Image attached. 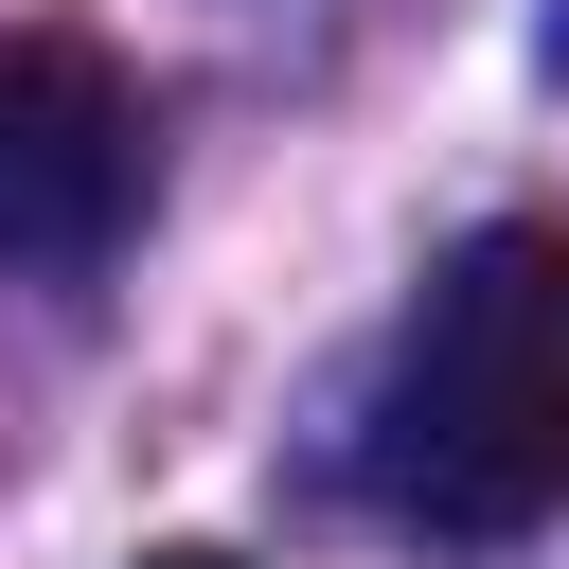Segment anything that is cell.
<instances>
[{
    "label": "cell",
    "mask_w": 569,
    "mask_h": 569,
    "mask_svg": "<svg viewBox=\"0 0 569 569\" xmlns=\"http://www.w3.org/2000/svg\"><path fill=\"white\" fill-rule=\"evenodd\" d=\"M356 480L445 551H498V533L569 516V231L551 213H480L427 267V302L391 320Z\"/></svg>",
    "instance_id": "cell-1"
},
{
    "label": "cell",
    "mask_w": 569,
    "mask_h": 569,
    "mask_svg": "<svg viewBox=\"0 0 569 569\" xmlns=\"http://www.w3.org/2000/svg\"><path fill=\"white\" fill-rule=\"evenodd\" d=\"M142 213V89L89 36H0V267H89Z\"/></svg>",
    "instance_id": "cell-2"
},
{
    "label": "cell",
    "mask_w": 569,
    "mask_h": 569,
    "mask_svg": "<svg viewBox=\"0 0 569 569\" xmlns=\"http://www.w3.org/2000/svg\"><path fill=\"white\" fill-rule=\"evenodd\" d=\"M142 569H231V551H142Z\"/></svg>",
    "instance_id": "cell-3"
},
{
    "label": "cell",
    "mask_w": 569,
    "mask_h": 569,
    "mask_svg": "<svg viewBox=\"0 0 569 569\" xmlns=\"http://www.w3.org/2000/svg\"><path fill=\"white\" fill-rule=\"evenodd\" d=\"M551 71H569V0H551Z\"/></svg>",
    "instance_id": "cell-4"
}]
</instances>
